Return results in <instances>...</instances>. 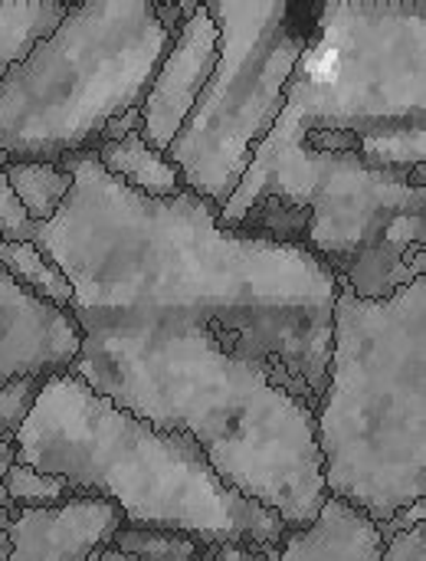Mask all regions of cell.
Returning a JSON list of instances; mask_svg holds the SVG:
<instances>
[{
	"instance_id": "277c9868",
	"label": "cell",
	"mask_w": 426,
	"mask_h": 561,
	"mask_svg": "<svg viewBox=\"0 0 426 561\" xmlns=\"http://www.w3.org/2000/svg\"><path fill=\"white\" fill-rule=\"evenodd\" d=\"M13 460L66 480L72 496L115 503L131 529L177 533L204 549L263 552L289 536L276 513L230 490L187 434L135 417L69 368L43 381L13 440Z\"/></svg>"
},
{
	"instance_id": "52a82bcc",
	"label": "cell",
	"mask_w": 426,
	"mask_h": 561,
	"mask_svg": "<svg viewBox=\"0 0 426 561\" xmlns=\"http://www.w3.org/2000/svg\"><path fill=\"white\" fill-rule=\"evenodd\" d=\"M204 7L220 30V56L164 158L191 194L220 210L286 102L292 72L315 36L319 3L214 0Z\"/></svg>"
},
{
	"instance_id": "6da1fadb",
	"label": "cell",
	"mask_w": 426,
	"mask_h": 561,
	"mask_svg": "<svg viewBox=\"0 0 426 561\" xmlns=\"http://www.w3.org/2000/svg\"><path fill=\"white\" fill-rule=\"evenodd\" d=\"M223 230L296 243L358 299L426 276V3H319Z\"/></svg>"
},
{
	"instance_id": "d6986e66",
	"label": "cell",
	"mask_w": 426,
	"mask_h": 561,
	"mask_svg": "<svg viewBox=\"0 0 426 561\" xmlns=\"http://www.w3.org/2000/svg\"><path fill=\"white\" fill-rule=\"evenodd\" d=\"M378 561H426V523L381 539Z\"/></svg>"
},
{
	"instance_id": "ba28073f",
	"label": "cell",
	"mask_w": 426,
	"mask_h": 561,
	"mask_svg": "<svg viewBox=\"0 0 426 561\" xmlns=\"http://www.w3.org/2000/svg\"><path fill=\"white\" fill-rule=\"evenodd\" d=\"M220 56V30L204 3H194L181 20L141 105H138V135L158 154H168L184 118L197 105L214 66Z\"/></svg>"
},
{
	"instance_id": "ac0fdd59",
	"label": "cell",
	"mask_w": 426,
	"mask_h": 561,
	"mask_svg": "<svg viewBox=\"0 0 426 561\" xmlns=\"http://www.w3.org/2000/svg\"><path fill=\"white\" fill-rule=\"evenodd\" d=\"M7 154H0V237L7 240H33L36 224L26 217V210L20 207V201L13 197L10 184H7Z\"/></svg>"
},
{
	"instance_id": "44dd1931",
	"label": "cell",
	"mask_w": 426,
	"mask_h": 561,
	"mask_svg": "<svg viewBox=\"0 0 426 561\" xmlns=\"http://www.w3.org/2000/svg\"><path fill=\"white\" fill-rule=\"evenodd\" d=\"M95 561H131V559H125V556H118L115 549H102V552L95 556Z\"/></svg>"
},
{
	"instance_id": "8fae6325",
	"label": "cell",
	"mask_w": 426,
	"mask_h": 561,
	"mask_svg": "<svg viewBox=\"0 0 426 561\" xmlns=\"http://www.w3.org/2000/svg\"><path fill=\"white\" fill-rule=\"evenodd\" d=\"M92 154L105 174H112L115 181H122L135 194L168 201V197H177L184 191L181 171L164 154L148 148L138 131H128L125 138H115V141H102Z\"/></svg>"
},
{
	"instance_id": "5b68a950",
	"label": "cell",
	"mask_w": 426,
	"mask_h": 561,
	"mask_svg": "<svg viewBox=\"0 0 426 561\" xmlns=\"http://www.w3.org/2000/svg\"><path fill=\"white\" fill-rule=\"evenodd\" d=\"M315 447L329 500L378 529L426 500V276L388 299L338 286Z\"/></svg>"
},
{
	"instance_id": "30bf717a",
	"label": "cell",
	"mask_w": 426,
	"mask_h": 561,
	"mask_svg": "<svg viewBox=\"0 0 426 561\" xmlns=\"http://www.w3.org/2000/svg\"><path fill=\"white\" fill-rule=\"evenodd\" d=\"M82 345L76 319L20 289L0 270V381L66 371Z\"/></svg>"
},
{
	"instance_id": "8992f818",
	"label": "cell",
	"mask_w": 426,
	"mask_h": 561,
	"mask_svg": "<svg viewBox=\"0 0 426 561\" xmlns=\"http://www.w3.org/2000/svg\"><path fill=\"white\" fill-rule=\"evenodd\" d=\"M194 3L95 0L66 16L0 76V154L66 161L95 151L138 108Z\"/></svg>"
},
{
	"instance_id": "3957f363",
	"label": "cell",
	"mask_w": 426,
	"mask_h": 561,
	"mask_svg": "<svg viewBox=\"0 0 426 561\" xmlns=\"http://www.w3.org/2000/svg\"><path fill=\"white\" fill-rule=\"evenodd\" d=\"M69 365L92 391L135 417L187 434L243 500L309 529L329 503L315 411L204 325L79 329Z\"/></svg>"
},
{
	"instance_id": "2e32d148",
	"label": "cell",
	"mask_w": 426,
	"mask_h": 561,
	"mask_svg": "<svg viewBox=\"0 0 426 561\" xmlns=\"http://www.w3.org/2000/svg\"><path fill=\"white\" fill-rule=\"evenodd\" d=\"M3 493L13 506H59V503L72 500V490L66 480L36 473L16 460L3 473Z\"/></svg>"
},
{
	"instance_id": "9a60e30c",
	"label": "cell",
	"mask_w": 426,
	"mask_h": 561,
	"mask_svg": "<svg viewBox=\"0 0 426 561\" xmlns=\"http://www.w3.org/2000/svg\"><path fill=\"white\" fill-rule=\"evenodd\" d=\"M108 549L131 561H200L207 556V549L187 536L164 533V529H131V526H122Z\"/></svg>"
},
{
	"instance_id": "7c38bea8",
	"label": "cell",
	"mask_w": 426,
	"mask_h": 561,
	"mask_svg": "<svg viewBox=\"0 0 426 561\" xmlns=\"http://www.w3.org/2000/svg\"><path fill=\"white\" fill-rule=\"evenodd\" d=\"M0 270L20 286L26 289L33 299L72 312V286L69 279L59 273V266L30 240H7L0 237Z\"/></svg>"
},
{
	"instance_id": "4fadbf2b",
	"label": "cell",
	"mask_w": 426,
	"mask_h": 561,
	"mask_svg": "<svg viewBox=\"0 0 426 561\" xmlns=\"http://www.w3.org/2000/svg\"><path fill=\"white\" fill-rule=\"evenodd\" d=\"M7 184L33 224L56 217L69 197L72 174L59 161H7Z\"/></svg>"
},
{
	"instance_id": "e0dca14e",
	"label": "cell",
	"mask_w": 426,
	"mask_h": 561,
	"mask_svg": "<svg viewBox=\"0 0 426 561\" xmlns=\"http://www.w3.org/2000/svg\"><path fill=\"white\" fill-rule=\"evenodd\" d=\"M43 381H46V375H23V378L0 381V444L16 440Z\"/></svg>"
},
{
	"instance_id": "5bb4252c",
	"label": "cell",
	"mask_w": 426,
	"mask_h": 561,
	"mask_svg": "<svg viewBox=\"0 0 426 561\" xmlns=\"http://www.w3.org/2000/svg\"><path fill=\"white\" fill-rule=\"evenodd\" d=\"M69 3L59 0H20L3 3L0 0V76L20 62L62 16Z\"/></svg>"
},
{
	"instance_id": "7a4b0ae2",
	"label": "cell",
	"mask_w": 426,
	"mask_h": 561,
	"mask_svg": "<svg viewBox=\"0 0 426 561\" xmlns=\"http://www.w3.org/2000/svg\"><path fill=\"white\" fill-rule=\"evenodd\" d=\"M69 197L33 240L72 286L79 329L204 325L312 411L325 391L338 276L296 243L223 230L191 194L154 201L92 151L59 161Z\"/></svg>"
},
{
	"instance_id": "9c48e42d",
	"label": "cell",
	"mask_w": 426,
	"mask_h": 561,
	"mask_svg": "<svg viewBox=\"0 0 426 561\" xmlns=\"http://www.w3.org/2000/svg\"><path fill=\"white\" fill-rule=\"evenodd\" d=\"M122 526V510L95 496H72L59 506H16L7 523V561H95Z\"/></svg>"
},
{
	"instance_id": "ffe728a7",
	"label": "cell",
	"mask_w": 426,
	"mask_h": 561,
	"mask_svg": "<svg viewBox=\"0 0 426 561\" xmlns=\"http://www.w3.org/2000/svg\"><path fill=\"white\" fill-rule=\"evenodd\" d=\"M10 463H13V444H0V561H7V552H10V542H7V523H10V516H13V503L7 500V493H3V473L10 470Z\"/></svg>"
}]
</instances>
